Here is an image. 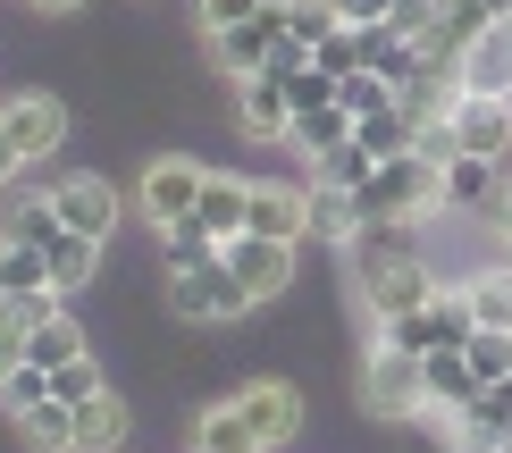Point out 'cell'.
<instances>
[{
    "label": "cell",
    "instance_id": "cell-1",
    "mask_svg": "<svg viewBox=\"0 0 512 453\" xmlns=\"http://www.w3.org/2000/svg\"><path fill=\"white\" fill-rule=\"evenodd\" d=\"M353 202H361V227L370 219H429V210H445V160H429V151H395V160H378L370 177L353 185Z\"/></svg>",
    "mask_w": 512,
    "mask_h": 453
},
{
    "label": "cell",
    "instance_id": "cell-2",
    "mask_svg": "<svg viewBox=\"0 0 512 453\" xmlns=\"http://www.w3.org/2000/svg\"><path fill=\"white\" fill-rule=\"evenodd\" d=\"M420 361H429V353L370 344V361H361V378H353L361 412H378V420H420V412H429V370H420Z\"/></svg>",
    "mask_w": 512,
    "mask_h": 453
},
{
    "label": "cell",
    "instance_id": "cell-3",
    "mask_svg": "<svg viewBox=\"0 0 512 453\" xmlns=\"http://www.w3.org/2000/svg\"><path fill=\"white\" fill-rule=\"evenodd\" d=\"M429 294H437V269L420 261L412 244L361 252V302H370V319H403V311H420Z\"/></svg>",
    "mask_w": 512,
    "mask_h": 453
},
{
    "label": "cell",
    "instance_id": "cell-4",
    "mask_svg": "<svg viewBox=\"0 0 512 453\" xmlns=\"http://www.w3.org/2000/svg\"><path fill=\"white\" fill-rule=\"evenodd\" d=\"M168 311L194 319V328H219V319H244V311H261V302L244 294V277L227 269V252H219L210 269H177L168 277Z\"/></svg>",
    "mask_w": 512,
    "mask_h": 453
},
{
    "label": "cell",
    "instance_id": "cell-5",
    "mask_svg": "<svg viewBox=\"0 0 512 453\" xmlns=\"http://www.w3.org/2000/svg\"><path fill=\"white\" fill-rule=\"evenodd\" d=\"M202 185H210V168H202V160H185V151H168V160L143 168L135 202H143V219H152V227H185V219L202 210Z\"/></svg>",
    "mask_w": 512,
    "mask_h": 453
},
{
    "label": "cell",
    "instance_id": "cell-6",
    "mask_svg": "<svg viewBox=\"0 0 512 453\" xmlns=\"http://www.w3.org/2000/svg\"><path fill=\"white\" fill-rule=\"evenodd\" d=\"M219 252H227V269L244 277L252 302H277V294L294 286V244H286V235H252V227H244V235H227Z\"/></svg>",
    "mask_w": 512,
    "mask_h": 453
},
{
    "label": "cell",
    "instance_id": "cell-7",
    "mask_svg": "<svg viewBox=\"0 0 512 453\" xmlns=\"http://www.w3.org/2000/svg\"><path fill=\"white\" fill-rule=\"evenodd\" d=\"M0 126H9V143L26 151V168L68 143V110H59L51 93H0Z\"/></svg>",
    "mask_w": 512,
    "mask_h": 453
},
{
    "label": "cell",
    "instance_id": "cell-8",
    "mask_svg": "<svg viewBox=\"0 0 512 453\" xmlns=\"http://www.w3.org/2000/svg\"><path fill=\"white\" fill-rule=\"evenodd\" d=\"M236 135L244 143H286L294 135V101H286V76H236Z\"/></svg>",
    "mask_w": 512,
    "mask_h": 453
},
{
    "label": "cell",
    "instance_id": "cell-9",
    "mask_svg": "<svg viewBox=\"0 0 512 453\" xmlns=\"http://www.w3.org/2000/svg\"><path fill=\"white\" fill-rule=\"evenodd\" d=\"M277 42H286V0H269L261 17H244V26H227V34H210V59H219L227 76H261Z\"/></svg>",
    "mask_w": 512,
    "mask_h": 453
},
{
    "label": "cell",
    "instance_id": "cell-10",
    "mask_svg": "<svg viewBox=\"0 0 512 453\" xmlns=\"http://www.w3.org/2000/svg\"><path fill=\"white\" fill-rule=\"evenodd\" d=\"M227 403H236V412H244V428H252V437H261V445H286L294 428H303V395H294L286 378H252V386H236V395H227Z\"/></svg>",
    "mask_w": 512,
    "mask_h": 453
},
{
    "label": "cell",
    "instance_id": "cell-11",
    "mask_svg": "<svg viewBox=\"0 0 512 453\" xmlns=\"http://www.w3.org/2000/svg\"><path fill=\"white\" fill-rule=\"evenodd\" d=\"M454 76H462V93H496V101H512V17H496L471 51L454 59Z\"/></svg>",
    "mask_w": 512,
    "mask_h": 453
},
{
    "label": "cell",
    "instance_id": "cell-12",
    "mask_svg": "<svg viewBox=\"0 0 512 453\" xmlns=\"http://www.w3.org/2000/svg\"><path fill=\"white\" fill-rule=\"evenodd\" d=\"M420 370H429V412H471L479 386H487V378L471 370V353H462V344H437ZM429 412H420V420H429Z\"/></svg>",
    "mask_w": 512,
    "mask_h": 453
},
{
    "label": "cell",
    "instance_id": "cell-13",
    "mask_svg": "<svg viewBox=\"0 0 512 453\" xmlns=\"http://www.w3.org/2000/svg\"><path fill=\"white\" fill-rule=\"evenodd\" d=\"M51 193H59V219H68L76 235H101V244H110V227H118L110 177H68V185H51Z\"/></svg>",
    "mask_w": 512,
    "mask_h": 453
},
{
    "label": "cell",
    "instance_id": "cell-14",
    "mask_svg": "<svg viewBox=\"0 0 512 453\" xmlns=\"http://www.w3.org/2000/svg\"><path fill=\"white\" fill-rule=\"evenodd\" d=\"M252 235H311V185H252Z\"/></svg>",
    "mask_w": 512,
    "mask_h": 453
},
{
    "label": "cell",
    "instance_id": "cell-15",
    "mask_svg": "<svg viewBox=\"0 0 512 453\" xmlns=\"http://www.w3.org/2000/svg\"><path fill=\"white\" fill-rule=\"evenodd\" d=\"M0 294L9 302H51L59 286H51V252L42 244H9L0 235Z\"/></svg>",
    "mask_w": 512,
    "mask_h": 453
},
{
    "label": "cell",
    "instance_id": "cell-16",
    "mask_svg": "<svg viewBox=\"0 0 512 453\" xmlns=\"http://www.w3.org/2000/svg\"><path fill=\"white\" fill-rule=\"evenodd\" d=\"M194 219L219 235V244H227V235H244V227H252V185H244V177H227V168H210V185H202V210H194Z\"/></svg>",
    "mask_w": 512,
    "mask_h": 453
},
{
    "label": "cell",
    "instance_id": "cell-17",
    "mask_svg": "<svg viewBox=\"0 0 512 453\" xmlns=\"http://www.w3.org/2000/svg\"><path fill=\"white\" fill-rule=\"evenodd\" d=\"M361 68H378V76H387L395 93H403V76L420 68V42L403 34L395 17H378V26H361Z\"/></svg>",
    "mask_w": 512,
    "mask_h": 453
},
{
    "label": "cell",
    "instance_id": "cell-18",
    "mask_svg": "<svg viewBox=\"0 0 512 453\" xmlns=\"http://www.w3.org/2000/svg\"><path fill=\"white\" fill-rule=\"evenodd\" d=\"M504 185V160H479V151H454L445 160V210H487Z\"/></svg>",
    "mask_w": 512,
    "mask_h": 453
},
{
    "label": "cell",
    "instance_id": "cell-19",
    "mask_svg": "<svg viewBox=\"0 0 512 453\" xmlns=\"http://www.w3.org/2000/svg\"><path fill=\"white\" fill-rule=\"evenodd\" d=\"M0 235H9V244H42V252H51L59 235H68V219H59V193H17L9 219H0Z\"/></svg>",
    "mask_w": 512,
    "mask_h": 453
},
{
    "label": "cell",
    "instance_id": "cell-20",
    "mask_svg": "<svg viewBox=\"0 0 512 453\" xmlns=\"http://www.w3.org/2000/svg\"><path fill=\"white\" fill-rule=\"evenodd\" d=\"M303 160H328L336 143H353V110L345 101H319V110H294V135H286Z\"/></svg>",
    "mask_w": 512,
    "mask_h": 453
},
{
    "label": "cell",
    "instance_id": "cell-21",
    "mask_svg": "<svg viewBox=\"0 0 512 453\" xmlns=\"http://www.w3.org/2000/svg\"><path fill=\"white\" fill-rule=\"evenodd\" d=\"M126 445V403L101 386V395L76 403V453H118Z\"/></svg>",
    "mask_w": 512,
    "mask_h": 453
},
{
    "label": "cell",
    "instance_id": "cell-22",
    "mask_svg": "<svg viewBox=\"0 0 512 453\" xmlns=\"http://www.w3.org/2000/svg\"><path fill=\"white\" fill-rule=\"evenodd\" d=\"M76 353H84V328H76L68 311H42L34 328H26V361H34V370H68Z\"/></svg>",
    "mask_w": 512,
    "mask_h": 453
},
{
    "label": "cell",
    "instance_id": "cell-23",
    "mask_svg": "<svg viewBox=\"0 0 512 453\" xmlns=\"http://www.w3.org/2000/svg\"><path fill=\"white\" fill-rule=\"evenodd\" d=\"M311 235H328V244H353V235H361V202H353V185L311 177Z\"/></svg>",
    "mask_w": 512,
    "mask_h": 453
},
{
    "label": "cell",
    "instance_id": "cell-24",
    "mask_svg": "<svg viewBox=\"0 0 512 453\" xmlns=\"http://www.w3.org/2000/svg\"><path fill=\"white\" fill-rule=\"evenodd\" d=\"M17 437H26L34 453H76V403L42 395L34 412H17Z\"/></svg>",
    "mask_w": 512,
    "mask_h": 453
},
{
    "label": "cell",
    "instance_id": "cell-25",
    "mask_svg": "<svg viewBox=\"0 0 512 453\" xmlns=\"http://www.w3.org/2000/svg\"><path fill=\"white\" fill-rule=\"evenodd\" d=\"M194 453H269V445L244 428V412H236V403H210V412L194 420Z\"/></svg>",
    "mask_w": 512,
    "mask_h": 453
},
{
    "label": "cell",
    "instance_id": "cell-26",
    "mask_svg": "<svg viewBox=\"0 0 512 453\" xmlns=\"http://www.w3.org/2000/svg\"><path fill=\"white\" fill-rule=\"evenodd\" d=\"M462 294H471L479 328H512V261H487L479 277H462Z\"/></svg>",
    "mask_w": 512,
    "mask_h": 453
},
{
    "label": "cell",
    "instance_id": "cell-27",
    "mask_svg": "<svg viewBox=\"0 0 512 453\" xmlns=\"http://www.w3.org/2000/svg\"><path fill=\"white\" fill-rule=\"evenodd\" d=\"M345 0H286V42H303V51H319L328 34H345Z\"/></svg>",
    "mask_w": 512,
    "mask_h": 453
},
{
    "label": "cell",
    "instance_id": "cell-28",
    "mask_svg": "<svg viewBox=\"0 0 512 453\" xmlns=\"http://www.w3.org/2000/svg\"><path fill=\"white\" fill-rule=\"evenodd\" d=\"M93 269H101V235H59V244H51V286L59 294H76V286H93Z\"/></svg>",
    "mask_w": 512,
    "mask_h": 453
},
{
    "label": "cell",
    "instance_id": "cell-29",
    "mask_svg": "<svg viewBox=\"0 0 512 453\" xmlns=\"http://www.w3.org/2000/svg\"><path fill=\"white\" fill-rule=\"evenodd\" d=\"M160 244H168V277H177V269H210V261H219V235H210L202 219L160 227Z\"/></svg>",
    "mask_w": 512,
    "mask_h": 453
},
{
    "label": "cell",
    "instance_id": "cell-30",
    "mask_svg": "<svg viewBox=\"0 0 512 453\" xmlns=\"http://www.w3.org/2000/svg\"><path fill=\"white\" fill-rule=\"evenodd\" d=\"M336 101H345V110H353V126H361L370 110H387V101H395V84L378 76V68H353V76H336Z\"/></svg>",
    "mask_w": 512,
    "mask_h": 453
},
{
    "label": "cell",
    "instance_id": "cell-31",
    "mask_svg": "<svg viewBox=\"0 0 512 453\" xmlns=\"http://www.w3.org/2000/svg\"><path fill=\"white\" fill-rule=\"evenodd\" d=\"M462 353H471V370L496 386V378H512V328H479L471 344H462Z\"/></svg>",
    "mask_w": 512,
    "mask_h": 453
},
{
    "label": "cell",
    "instance_id": "cell-32",
    "mask_svg": "<svg viewBox=\"0 0 512 453\" xmlns=\"http://www.w3.org/2000/svg\"><path fill=\"white\" fill-rule=\"evenodd\" d=\"M378 344H403V353H437V328H429V302L403 319H378Z\"/></svg>",
    "mask_w": 512,
    "mask_h": 453
},
{
    "label": "cell",
    "instance_id": "cell-33",
    "mask_svg": "<svg viewBox=\"0 0 512 453\" xmlns=\"http://www.w3.org/2000/svg\"><path fill=\"white\" fill-rule=\"evenodd\" d=\"M311 168H319V177H328V185H361V177H370L378 160H370V151H361V135H353V143H336L328 160H311Z\"/></svg>",
    "mask_w": 512,
    "mask_h": 453
},
{
    "label": "cell",
    "instance_id": "cell-34",
    "mask_svg": "<svg viewBox=\"0 0 512 453\" xmlns=\"http://www.w3.org/2000/svg\"><path fill=\"white\" fill-rule=\"evenodd\" d=\"M286 101H294V110H319V101H336V76L319 68V59H303V68L286 76Z\"/></svg>",
    "mask_w": 512,
    "mask_h": 453
},
{
    "label": "cell",
    "instance_id": "cell-35",
    "mask_svg": "<svg viewBox=\"0 0 512 453\" xmlns=\"http://www.w3.org/2000/svg\"><path fill=\"white\" fill-rule=\"evenodd\" d=\"M51 395H59V403H84V395H101V361H93V353H76L68 370H51Z\"/></svg>",
    "mask_w": 512,
    "mask_h": 453
},
{
    "label": "cell",
    "instance_id": "cell-36",
    "mask_svg": "<svg viewBox=\"0 0 512 453\" xmlns=\"http://www.w3.org/2000/svg\"><path fill=\"white\" fill-rule=\"evenodd\" d=\"M9 370H26V319H17V302L0 294V386H9Z\"/></svg>",
    "mask_w": 512,
    "mask_h": 453
},
{
    "label": "cell",
    "instance_id": "cell-37",
    "mask_svg": "<svg viewBox=\"0 0 512 453\" xmlns=\"http://www.w3.org/2000/svg\"><path fill=\"white\" fill-rule=\"evenodd\" d=\"M42 395H51V370H34V361H26V370H9V386H0V403H9V412H34Z\"/></svg>",
    "mask_w": 512,
    "mask_h": 453
},
{
    "label": "cell",
    "instance_id": "cell-38",
    "mask_svg": "<svg viewBox=\"0 0 512 453\" xmlns=\"http://www.w3.org/2000/svg\"><path fill=\"white\" fill-rule=\"evenodd\" d=\"M311 59H319V68H328V76H353V68H361V26H345V34H328V42H319Z\"/></svg>",
    "mask_w": 512,
    "mask_h": 453
},
{
    "label": "cell",
    "instance_id": "cell-39",
    "mask_svg": "<svg viewBox=\"0 0 512 453\" xmlns=\"http://www.w3.org/2000/svg\"><path fill=\"white\" fill-rule=\"evenodd\" d=\"M269 0H202V34H227V26H244V17H261Z\"/></svg>",
    "mask_w": 512,
    "mask_h": 453
},
{
    "label": "cell",
    "instance_id": "cell-40",
    "mask_svg": "<svg viewBox=\"0 0 512 453\" xmlns=\"http://www.w3.org/2000/svg\"><path fill=\"white\" fill-rule=\"evenodd\" d=\"M345 17L353 26H378V17H395V0H345Z\"/></svg>",
    "mask_w": 512,
    "mask_h": 453
},
{
    "label": "cell",
    "instance_id": "cell-41",
    "mask_svg": "<svg viewBox=\"0 0 512 453\" xmlns=\"http://www.w3.org/2000/svg\"><path fill=\"white\" fill-rule=\"evenodd\" d=\"M17 168H26V151H17V143H9V126H0V185H9Z\"/></svg>",
    "mask_w": 512,
    "mask_h": 453
},
{
    "label": "cell",
    "instance_id": "cell-42",
    "mask_svg": "<svg viewBox=\"0 0 512 453\" xmlns=\"http://www.w3.org/2000/svg\"><path fill=\"white\" fill-rule=\"evenodd\" d=\"M487 219H496V227H504V235H512V177H504V185H496V202H487Z\"/></svg>",
    "mask_w": 512,
    "mask_h": 453
},
{
    "label": "cell",
    "instance_id": "cell-43",
    "mask_svg": "<svg viewBox=\"0 0 512 453\" xmlns=\"http://www.w3.org/2000/svg\"><path fill=\"white\" fill-rule=\"evenodd\" d=\"M26 9H42V17H76L84 0H26Z\"/></svg>",
    "mask_w": 512,
    "mask_h": 453
},
{
    "label": "cell",
    "instance_id": "cell-44",
    "mask_svg": "<svg viewBox=\"0 0 512 453\" xmlns=\"http://www.w3.org/2000/svg\"><path fill=\"white\" fill-rule=\"evenodd\" d=\"M504 453H512V420H504Z\"/></svg>",
    "mask_w": 512,
    "mask_h": 453
}]
</instances>
